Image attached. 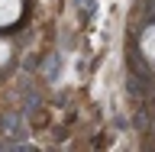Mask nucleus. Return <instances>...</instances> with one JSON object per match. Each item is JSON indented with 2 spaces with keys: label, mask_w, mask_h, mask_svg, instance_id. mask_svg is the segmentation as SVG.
Returning <instances> with one entry per match:
<instances>
[{
  "label": "nucleus",
  "mask_w": 155,
  "mask_h": 152,
  "mask_svg": "<svg viewBox=\"0 0 155 152\" xmlns=\"http://www.w3.org/2000/svg\"><path fill=\"white\" fill-rule=\"evenodd\" d=\"M0 133H23L19 113H0Z\"/></svg>",
  "instance_id": "1"
}]
</instances>
